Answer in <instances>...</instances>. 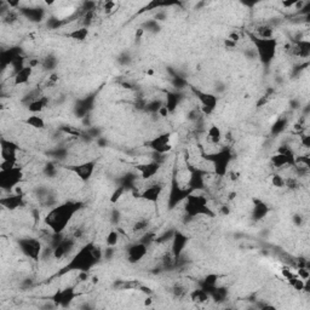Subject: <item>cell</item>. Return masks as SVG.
Wrapping results in <instances>:
<instances>
[{
  "instance_id": "20",
  "label": "cell",
  "mask_w": 310,
  "mask_h": 310,
  "mask_svg": "<svg viewBox=\"0 0 310 310\" xmlns=\"http://www.w3.org/2000/svg\"><path fill=\"white\" fill-rule=\"evenodd\" d=\"M33 72V67H23L22 69L20 70V72H17L16 74H15V85H23L27 84V82L29 81L30 75H32Z\"/></svg>"
},
{
  "instance_id": "16",
  "label": "cell",
  "mask_w": 310,
  "mask_h": 310,
  "mask_svg": "<svg viewBox=\"0 0 310 310\" xmlns=\"http://www.w3.org/2000/svg\"><path fill=\"white\" fill-rule=\"evenodd\" d=\"M75 297H76V293H75L74 287H69V288H66V290H63V291H58V292L56 293V296L54 297V300L57 303V304L67 306L70 302H73V299H74Z\"/></svg>"
},
{
  "instance_id": "14",
  "label": "cell",
  "mask_w": 310,
  "mask_h": 310,
  "mask_svg": "<svg viewBox=\"0 0 310 310\" xmlns=\"http://www.w3.org/2000/svg\"><path fill=\"white\" fill-rule=\"evenodd\" d=\"M147 251H148V245L144 244L142 241L131 245V246H128V248L126 250L127 260L130 263L141 262V260L146 257Z\"/></svg>"
},
{
  "instance_id": "10",
  "label": "cell",
  "mask_w": 310,
  "mask_h": 310,
  "mask_svg": "<svg viewBox=\"0 0 310 310\" xmlns=\"http://www.w3.org/2000/svg\"><path fill=\"white\" fill-rule=\"evenodd\" d=\"M66 168L70 172H73L80 178L82 182H86L90 180L92 174L95 172V168H96V162L95 161H86L81 162V164H74V165H68Z\"/></svg>"
},
{
  "instance_id": "17",
  "label": "cell",
  "mask_w": 310,
  "mask_h": 310,
  "mask_svg": "<svg viewBox=\"0 0 310 310\" xmlns=\"http://www.w3.org/2000/svg\"><path fill=\"white\" fill-rule=\"evenodd\" d=\"M2 205L4 207H8L9 210H15V208L22 206L23 205V195L12 194V193H10V195L3 196Z\"/></svg>"
},
{
  "instance_id": "3",
  "label": "cell",
  "mask_w": 310,
  "mask_h": 310,
  "mask_svg": "<svg viewBox=\"0 0 310 310\" xmlns=\"http://www.w3.org/2000/svg\"><path fill=\"white\" fill-rule=\"evenodd\" d=\"M248 38L252 41L254 51H256V56L259 58L263 66L269 67L276 56V50H278V41H276V39H260L253 35L252 33H248Z\"/></svg>"
},
{
  "instance_id": "6",
  "label": "cell",
  "mask_w": 310,
  "mask_h": 310,
  "mask_svg": "<svg viewBox=\"0 0 310 310\" xmlns=\"http://www.w3.org/2000/svg\"><path fill=\"white\" fill-rule=\"evenodd\" d=\"M22 180L23 171L17 165L0 171V187H2L3 192L11 193L18 184L22 182Z\"/></svg>"
},
{
  "instance_id": "26",
  "label": "cell",
  "mask_w": 310,
  "mask_h": 310,
  "mask_svg": "<svg viewBox=\"0 0 310 310\" xmlns=\"http://www.w3.org/2000/svg\"><path fill=\"white\" fill-rule=\"evenodd\" d=\"M106 241H107V246L108 247L116 246V244H118V241H119V233L116 232V230H112V232H109L108 234H107Z\"/></svg>"
},
{
  "instance_id": "12",
  "label": "cell",
  "mask_w": 310,
  "mask_h": 310,
  "mask_svg": "<svg viewBox=\"0 0 310 310\" xmlns=\"http://www.w3.org/2000/svg\"><path fill=\"white\" fill-rule=\"evenodd\" d=\"M162 190H164V186L160 183H152L149 186H147L142 192L140 193L138 198L143 199V200L153 202V204H156L160 199V196L162 194Z\"/></svg>"
},
{
  "instance_id": "8",
  "label": "cell",
  "mask_w": 310,
  "mask_h": 310,
  "mask_svg": "<svg viewBox=\"0 0 310 310\" xmlns=\"http://www.w3.org/2000/svg\"><path fill=\"white\" fill-rule=\"evenodd\" d=\"M18 248L24 256L29 259L38 262L42 252V246L40 240L35 238H23L18 240Z\"/></svg>"
},
{
  "instance_id": "5",
  "label": "cell",
  "mask_w": 310,
  "mask_h": 310,
  "mask_svg": "<svg viewBox=\"0 0 310 310\" xmlns=\"http://www.w3.org/2000/svg\"><path fill=\"white\" fill-rule=\"evenodd\" d=\"M186 204H184V212L188 214L189 217H195L199 214H206V216L212 217L214 214L208 207L207 199L204 195L198 194H190L188 198L186 199Z\"/></svg>"
},
{
  "instance_id": "15",
  "label": "cell",
  "mask_w": 310,
  "mask_h": 310,
  "mask_svg": "<svg viewBox=\"0 0 310 310\" xmlns=\"http://www.w3.org/2000/svg\"><path fill=\"white\" fill-rule=\"evenodd\" d=\"M189 239L188 236L182 234V233L177 232L173 234L172 238V256L174 259H178L181 257V254L186 248L187 244H188Z\"/></svg>"
},
{
  "instance_id": "28",
  "label": "cell",
  "mask_w": 310,
  "mask_h": 310,
  "mask_svg": "<svg viewBox=\"0 0 310 310\" xmlns=\"http://www.w3.org/2000/svg\"><path fill=\"white\" fill-rule=\"evenodd\" d=\"M285 128H286V120H285V119H279V120L273 125V131H274L275 134L282 132Z\"/></svg>"
},
{
  "instance_id": "13",
  "label": "cell",
  "mask_w": 310,
  "mask_h": 310,
  "mask_svg": "<svg viewBox=\"0 0 310 310\" xmlns=\"http://www.w3.org/2000/svg\"><path fill=\"white\" fill-rule=\"evenodd\" d=\"M161 164L160 162L152 160L147 164H140L136 165V171H138V176L142 178L143 181H150L153 177L156 176V173L160 170Z\"/></svg>"
},
{
  "instance_id": "7",
  "label": "cell",
  "mask_w": 310,
  "mask_h": 310,
  "mask_svg": "<svg viewBox=\"0 0 310 310\" xmlns=\"http://www.w3.org/2000/svg\"><path fill=\"white\" fill-rule=\"evenodd\" d=\"M192 190L189 188H184V187L178 182L177 180V171L173 173L172 177V182H171V189H170V194H168V201H167V206L168 210H173L174 207H177L181 202H183L186 200L188 196L192 194Z\"/></svg>"
},
{
  "instance_id": "11",
  "label": "cell",
  "mask_w": 310,
  "mask_h": 310,
  "mask_svg": "<svg viewBox=\"0 0 310 310\" xmlns=\"http://www.w3.org/2000/svg\"><path fill=\"white\" fill-rule=\"evenodd\" d=\"M192 90H193V94H194L196 98L199 100V102H200L202 110H204L205 114H210L211 112H213V110L216 109L217 103H218V98L214 96V95L210 94V92L199 91L194 87H193Z\"/></svg>"
},
{
  "instance_id": "1",
  "label": "cell",
  "mask_w": 310,
  "mask_h": 310,
  "mask_svg": "<svg viewBox=\"0 0 310 310\" xmlns=\"http://www.w3.org/2000/svg\"><path fill=\"white\" fill-rule=\"evenodd\" d=\"M103 253L101 248L96 246L94 242H88L78 253L70 259V262L61 270V274H66L70 272L87 273L102 259Z\"/></svg>"
},
{
  "instance_id": "4",
  "label": "cell",
  "mask_w": 310,
  "mask_h": 310,
  "mask_svg": "<svg viewBox=\"0 0 310 310\" xmlns=\"http://www.w3.org/2000/svg\"><path fill=\"white\" fill-rule=\"evenodd\" d=\"M205 160H207L213 166V173L218 177H224L228 172L229 164L233 159L232 150L228 147L218 150L216 153L204 155Z\"/></svg>"
},
{
  "instance_id": "29",
  "label": "cell",
  "mask_w": 310,
  "mask_h": 310,
  "mask_svg": "<svg viewBox=\"0 0 310 310\" xmlns=\"http://www.w3.org/2000/svg\"><path fill=\"white\" fill-rule=\"evenodd\" d=\"M272 183L273 186L278 187V188H282V187H285V178L281 176V174L275 173L273 174L272 177Z\"/></svg>"
},
{
  "instance_id": "2",
  "label": "cell",
  "mask_w": 310,
  "mask_h": 310,
  "mask_svg": "<svg viewBox=\"0 0 310 310\" xmlns=\"http://www.w3.org/2000/svg\"><path fill=\"white\" fill-rule=\"evenodd\" d=\"M80 206L81 204L79 202L72 201L57 205L45 217V224L54 234H62Z\"/></svg>"
},
{
  "instance_id": "19",
  "label": "cell",
  "mask_w": 310,
  "mask_h": 310,
  "mask_svg": "<svg viewBox=\"0 0 310 310\" xmlns=\"http://www.w3.org/2000/svg\"><path fill=\"white\" fill-rule=\"evenodd\" d=\"M207 141L213 146H218L222 142L223 135L220 128L217 125H211V127L207 130Z\"/></svg>"
},
{
  "instance_id": "23",
  "label": "cell",
  "mask_w": 310,
  "mask_h": 310,
  "mask_svg": "<svg viewBox=\"0 0 310 310\" xmlns=\"http://www.w3.org/2000/svg\"><path fill=\"white\" fill-rule=\"evenodd\" d=\"M26 124L29 125L30 127L33 128H39V130H42V128H45V121L44 119L41 118V116L39 115H30L29 118H27Z\"/></svg>"
},
{
  "instance_id": "27",
  "label": "cell",
  "mask_w": 310,
  "mask_h": 310,
  "mask_svg": "<svg viewBox=\"0 0 310 310\" xmlns=\"http://www.w3.org/2000/svg\"><path fill=\"white\" fill-rule=\"evenodd\" d=\"M56 63H57L56 58L52 56H48L46 58H44V61H42L41 64L45 69H54L55 66H56Z\"/></svg>"
},
{
  "instance_id": "9",
  "label": "cell",
  "mask_w": 310,
  "mask_h": 310,
  "mask_svg": "<svg viewBox=\"0 0 310 310\" xmlns=\"http://www.w3.org/2000/svg\"><path fill=\"white\" fill-rule=\"evenodd\" d=\"M149 148L159 155H165L170 153L173 148L172 135L171 134H162L153 138L149 142Z\"/></svg>"
},
{
  "instance_id": "22",
  "label": "cell",
  "mask_w": 310,
  "mask_h": 310,
  "mask_svg": "<svg viewBox=\"0 0 310 310\" xmlns=\"http://www.w3.org/2000/svg\"><path fill=\"white\" fill-rule=\"evenodd\" d=\"M48 104H49V97L42 96V97L39 98V100L34 101V102L29 103L27 107H28V110L30 113H33V114H36V113L42 112V110H44L46 107H48Z\"/></svg>"
},
{
  "instance_id": "24",
  "label": "cell",
  "mask_w": 310,
  "mask_h": 310,
  "mask_svg": "<svg viewBox=\"0 0 310 310\" xmlns=\"http://www.w3.org/2000/svg\"><path fill=\"white\" fill-rule=\"evenodd\" d=\"M23 14L30 21H41L44 17V11L41 9H28V10H23Z\"/></svg>"
},
{
  "instance_id": "18",
  "label": "cell",
  "mask_w": 310,
  "mask_h": 310,
  "mask_svg": "<svg viewBox=\"0 0 310 310\" xmlns=\"http://www.w3.org/2000/svg\"><path fill=\"white\" fill-rule=\"evenodd\" d=\"M182 95L180 94L178 91H173V92H168L166 95V97H165V107H166L168 113H172L174 112V109L177 108L178 104L181 103V101H182Z\"/></svg>"
},
{
  "instance_id": "25",
  "label": "cell",
  "mask_w": 310,
  "mask_h": 310,
  "mask_svg": "<svg viewBox=\"0 0 310 310\" xmlns=\"http://www.w3.org/2000/svg\"><path fill=\"white\" fill-rule=\"evenodd\" d=\"M88 34V30L86 27H82V28H79V29H74L72 33H70V36L72 38L76 39V40H85L86 39V36Z\"/></svg>"
},
{
  "instance_id": "21",
  "label": "cell",
  "mask_w": 310,
  "mask_h": 310,
  "mask_svg": "<svg viewBox=\"0 0 310 310\" xmlns=\"http://www.w3.org/2000/svg\"><path fill=\"white\" fill-rule=\"evenodd\" d=\"M268 212H269V208L264 204V202L256 201V204H254L253 210H252V218L256 220V222H258V220L264 218L267 214H268Z\"/></svg>"
}]
</instances>
